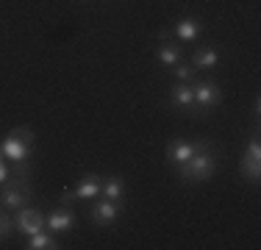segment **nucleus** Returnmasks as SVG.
<instances>
[{
  "label": "nucleus",
  "mask_w": 261,
  "mask_h": 250,
  "mask_svg": "<svg viewBox=\"0 0 261 250\" xmlns=\"http://www.w3.org/2000/svg\"><path fill=\"white\" fill-rule=\"evenodd\" d=\"M214 172H217V147L211 139H206V145L197 150L186 164H181L175 170V178H178V184H184V186H197V184L211 181Z\"/></svg>",
  "instance_id": "1"
},
{
  "label": "nucleus",
  "mask_w": 261,
  "mask_h": 250,
  "mask_svg": "<svg viewBox=\"0 0 261 250\" xmlns=\"http://www.w3.org/2000/svg\"><path fill=\"white\" fill-rule=\"evenodd\" d=\"M192 92H195V117H208L211 111L217 109V106H222V100H225V89H222V84L217 78H200L197 75L195 81H192Z\"/></svg>",
  "instance_id": "2"
},
{
  "label": "nucleus",
  "mask_w": 261,
  "mask_h": 250,
  "mask_svg": "<svg viewBox=\"0 0 261 250\" xmlns=\"http://www.w3.org/2000/svg\"><path fill=\"white\" fill-rule=\"evenodd\" d=\"M34 145H36V134L28 125H14V128L0 139L6 161H28L31 156H34Z\"/></svg>",
  "instance_id": "3"
},
{
  "label": "nucleus",
  "mask_w": 261,
  "mask_h": 250,
  "mask_svg": "<svg viewBox=\"0 0 261 250\" xmlns=\"http://www.w3.org/2000/svg\"><path fill=\"white\" fill-rule=\"evenodd\" d=\"M100 189H103V175L100 172H84L75 181V186L61 192L59 203L61 206H75L78 200H95V197H100Z\"/></svg>",
  "instance_id": "4"
},
{
  "label": "nucleus",
  "mask_w": 261,
  "mask_h": 250,
  "mask_svg": "<svg viewBox=\"0 0 261 250\" xmlns=\"http://www.w3.org/2000/svg\"><path fill=\"white\" fill-rule=\"evenodd\" d=\"M31 200H34L31 178H9L0 186V209H6V211H17L22 206H28Z\"/></svg>",
  "instance_id": "5"
},
{
  "label": "nucleus",
  "mask_w": 261,
  "mask_h": 250,
  "mask_svg": "<svg viewBox=\"0 0 261 250\" xmlns=\"http://www.w3.org/2000/svg\"><path fill=\"white\" fill-rule=\"evenodd\" d=\"M125 214V200H109V197H95L89 209V222L95 228H111L117 220Z\"/></svg>",
  "instance_id": "6"
},
{
  "label": "nucleus",
  "mask_w": 261,
  "mask_h": 250,
  "mask_svg": "<svg viewBox=\"0 0 261 250\" xmlns=\"http://www.w3.org/2000/svg\"><path fill=\"white\" fill-rule=\"evenodd\" d=\"M167 31H170V39H175L178 45H192L206 34V20L197 14H186L178 17L172 25H167Z\"/></svg>",
  "instance_id": "7"
},
{
  "label": "nucleus",
  "mask_w": 261,
  "mask_h": 250,
  "mask_svg": "<svg viewBox=\"0 0 261 250\" xmlns=\"http://www.w3.org/2000/svg\"><path fill=\"white\" fill-rule=\"evenodd\" d=\"M203 145H206V139H170L167 142V150H164V159L172 170H178V167L186 164Z\"/></svg>",
  "instance_id": "8"
},
{
  "label": "nucleus",
  "mask_w": 261,
  "mask_h": 250,
  "mask_svg": "<svg viewBox=\"0 0 261 250\" xmlns=\"http://www.w3.org/2000/svg\"><path fill=\"white\" fill-rule=\"evenodd\" d=\"M11 217H14V234L20 236H28L36 234V231L45 228V214H42V209H36V206H22V209L11 211Z\"/></svg>",
  "instance_id": "9"
},
{
  "label": "nucleus",
  "mask_w": 261,
  "mask_h": 250,
  "mask_svg": "<svg viewBox=\"0 0 261 250\" xmlns=\"http://www.w3.org/2000/svg\"><path fill=\"white\" fill-rule=\"evenodd\" d=\"M78 225V217L75 211H72V206H56L45 214V228L50 231V234H70V231H75Z\"/></svg>",
  "instance_id": "10"
},
{
  "label": "nucleus",
  "mask_w": 261,
  "mask_h": 250,
  "mask_svg": "<svg viewBox=\"0 0 261 250\" xmlns=\"http://www.w3.org/2000/svg\"><path fill=\"white\" fill-rule=\"evenodd\" d=\"M186 61H189L197 72H214V70H220V64H222V50L214 47V45H200L186 56Z\"/></svg>",
  "instance_id": "11"
},
{
  "label": "nucleus",
  "mask_w": 261,
  "mask_h": 250,
  "mask_svg": "<svg viewBox=\"0 0 261 250\" xmlns=\"http://www.w3.org/2000/svg\"><path fill=\"white\" fill-rule=\"evenodd\" d=\"M167 103H170V109L181 111V114L195 117V92H192V84H172L170 92H167Z\"/></svg>",
  "instance_id": "12"
},
{
  "label": "nucleus",
  "mask_w": 261,
  "mask_h": 250,
  "mask_svg": "<svg viewBox=\"0 0 261 250\" xmlns=\"http://www.w3.org/2000/svg\"><path fill=\"white\" fill-rule=\"evenodd\" d=\"M153 59H156V64H161L164 70H170L178 61L186 59V50H184V45H178L175 39H161L156 45V50H153Z\"/></svg>",
  "instance_id": "13"
},
{
  "label": "nucleus",
  "mask_w": 261,
  "mask_h": 250,
  "mask_svg": "<svg viewBox=\"0 0 261 250\" xmlns=\"http://www.w3.org/2000/svg\"><path fill=\"white\" fill-rule=\"evenodd\" d=\"M128 195V184L120 172L114 175H103V189H100V197H109V200H125Z\"/></svg>",
  "instance_id": "14"
},
{
  "label": "nucleus",
  "mask_w": 261,
  "mask_h": 250,
  "mask_svg": "<svg viewBox=\"0 0 261 250\" xmlns=\"http://www.w3.org/2000/svg\"><path fill=\"white\" fill-rule=\"evenodd\" d=\"M22 247H25V250H61L64 245L59 242V236H56V234H50L47 228H42V231H36V234H31L28 242Z\"/></svg>",
  "instance_id": "15"
},
{
  "label": "nucleus",
  "mask_w": 261,
  "mask_h": 250,
  "mask_svg": "<svg viewBox=\"0 0 261 250\" xmlns=\"http://www.w3.org/2000/svg\"><path fill=\"white\" fill-rule=\"evenodd\" d=\"M239 178L247 181V184H258V178H261V159L239 156Z\"/></svg>",
  "instance_id": "16"
},
{
  "label": "nucleus",
  "mask_w": 261,
  "mask_h": 250,
  "mask_svg": "<svg viewBox=\"0 0 261 250\" xmlns=\"http://www.w3.org/2000/svg\"><path fill=\"white\" fill-rule=\"evenodd\" d=\"M167 75L172 78V84H192V81H195L200 72H197L195 67H192L189 61L184 59V61H178L175 67H170V70H167Z\"/></svg>",
  "instance_id": "17"
},
{
  "label": "nucleus",
  "mask_w": 261,
  "mask_h": 250,
  "mask_svg": "<svg viewBox=\"0 0 261 250\" xmlns=\"http://www.w3.org/2000/svg\"><path fill=\"white\" fill-rule=\"evenodd\" d=\"M242 156L261 159V139H258V134H250V136H247V142L242 145Z\"/></svg>",
  "instance_id": "18"
},
{
  "label": "nucleus",
  "mask_w": 261,
  "mask_h": 250,
  "mask_svg": "<svg viewBox=\"0 0 261 250\" xmlns=\"http://www.w3.org/2000/svg\"><path fill=\"white\" fill-rule=\"evenodd\" d=\"M11 178H31V159L28 161H9Z\"/></svg>",
  "instance_id": "19"
},
{
  "label": "nucleus",
  "mask_w": 261,
  "mask_h": 250,
  "mask_svg": "<svg viewBox=\"0 0 261 250\" xmlns=\"http://www.w3.org/2000/svg\"><path fill=\"white\" fill-rule=\"evenodd\" d=\"M9 178H11V167H9V161H6V159H0V186H3Z\"/></svg>",
  "instance_id": "20"
},
{
  "label": "nucleus",
  "mask_w": 261,
  "mask_h": 250,
  "mask_svg": "<svg viewBox=\"0 0 261 250\" xmlns=\"http://www.w3.org/2000/svg\"><path fill=\"white\" fill-rule=\"evenodd\" d=\"M250 114H253V122L258 125V120H261V97L258 95H256V100H253V111H250Z\"/></svg>",
  "instance_id": "21"
},
{
  "label": "nucleus",
  "mask_w": 261,
  "mask_h": 250,
  "mask_svg": "<svg viewBox=\"0 0 261 250\" xmlns=\"http://www.w3.org/2000/svg\"><path fill=\"white\" fill-rule=\"evenodd\" d=\"M0 159H6V156H3V147H0Z\"/></svg>",
  "instance_id": "22"
}]
</instances>
